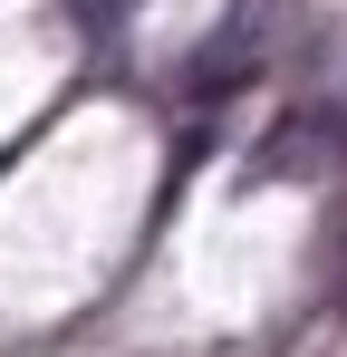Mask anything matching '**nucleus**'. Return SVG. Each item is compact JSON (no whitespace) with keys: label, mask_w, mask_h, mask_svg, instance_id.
Masks as SVG:
<instances>
[{"label":"nucleus","mask_w":347,"mask_h":357,"mask_svg":"<svg viewBox=\"0 0 347 357\" xmlns=\"http://www.w3.org/2000/svg\"><path fill=\"white\" fill-rule=\"evenodd\" d=\"M328 155H338V116H289L261 155V174H318Z\"/></svg>","instance_id":"1"},{"label":"nucleus","mask_w":347,"mask_h":357,"mask_svg":"<svg viewBox=\"0 0 347 357\" xmlns=\"http://www.w3.org/2000/svg\"><path fill=\"white\" fill-rule=\"evenodd\" d=\"M241 77H251V29H231V39H213V49L193 59V77H183V97H213V87L231 97Z\"/></svg>","instance_id":"2"},{"label":"nucleus","mask_w":347,"mask_h":357,"mask_svg":"<svg viewBox=\"0 0 347 357\" xmlns=\"http://www.w3.org/2000/svg\"><path fill=\"white\" fill-rule=\"evenodd\" d=\"M87 10H97V20H107V10H116V0H87Z\"/></svg>","instance_id":"3"}]
</instances>
